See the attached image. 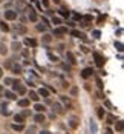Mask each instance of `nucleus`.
Segmentation results:
<instances>
[{"label":"nucleus","instance_id":"nucleus-1","mask_svg":"<svg viewBox=\"0 0 124 134\" xmlns=\"http://www.w3.org/2000/svg\"><path fill=\"white\" fill-rule=\"evenodd\" d=\"M93 59H95V63H96V66H98V68H103L104 66L106 59L100 54V52H93Z\"/></svg>","mask_w":124,"mask_h":134},{"label":"nucleus","instance_id":"nucleus-2","mask_svg":"<svg viewBox=\"0 0 124 134\" xmlns=\"http://www.w3.org/2000/svg\"><path fill=\"white\" fill-rule=\"evenodd\" d=\"M64 34H67V28H64V26H58V28L54 29V35H55V37H63Z\"/></svg>","mask_w":124,"mask_h":134},{"label":"nucleus","instance_id":"nucleus-3","mask_svg":"<svg viewBox=\"0 0 124 134\" xmlns=\"http://www.w3.org/2000/svg\"><path fill=\"white\" fill-rule=\"evenodd\" d=\"M5 19H6V20H15V19H17V12L12 11V9L5 11Z\"/></svg>","mask_w":124,"mask_h":134},{"label":"nucleus","instance_id":"nucleus-4","mask_svg":"<svg viewBox=\"0 0 124 134\" xmlns=\"http://www.w3.org/2000/svg\"><path fill=\"white\" fill-rule=\"evenodd\" d=\"M92 74H93V69H92V68H84V69L81 71V77H83V79H89Z\"/></svg>","mask_w":124,"mask_h":134},{"label":"nucleus","instance_id":"nucleus-5","mask_svg":"<svg viewBox=\"0 0 124 134\" xmlns=\"http://www.w3.org/2000/svg\"><path fill=\"white\" fill-rule=\"evenodd\" d=\"M66 59H67V62H69L70 65H75V63H77V59H75V56H74L70 51L66 52Z\"/></svg>","mask_w":124,"mask_h":134},{"label":"nucleus","instance_id":"nucleus-6","mask_svg":"<svg viewBox=\"0 0 124 134\" xmlns=\"http://www.w3.org/2000/svg\"><path fill=\"white\" fill-rule=\"evenodd\" d=\"M80 20H83V26H86V25H89L91 22H92V15H89V14H87V15H81V19H80Z\"/></svg>","mask_w":124,"mask_h":134},{"label":"nucleus","instance_id":"nucleus-7","mask_svg":"<svg viewBox=\"0 0 124 134\" xmlns=\"http://www.w3.org/2000/svg\"><path fill=\"white\" fill-rule=\"evenodd\" d=\"M70 34H72L74 37H78V39H86V35L81 31H78V29H72V31H70Z\"/></svg>","mask_w":124,"mask_h":134},{"label":"nucleus","instance_id":"nucleus-8","mask_svg":"<svg viewBox=\"0 0 124 134\" xmlns=\"http://www.w3.org/2000/svg\"><path fill=\"white\" fill-rule=\"evenodd\" d=\"M45 119H46V117H45V114H41V113H38V114L34 117V120L37 122V123H41V122H45Z\"/></svg>","mask_w":124,"mask_h":134},{"label":"nucleus","instance_id":"nucleus-9","mask_svg":"<svg viewBox=\"0 0 124 134\" xmlns=\"http://www.w3.org/2000/svg\"><path fill=\"white\" fill-rule=\"evenodd\" d=\"M37 94H38V96H41V97H49V91H48L46 88H40Z\"/></svg>","mask_w":124,"mask_h":134},{"label":"nucleus","instance_id":"nucleus-10","mask_svg":"<svg viewBox=\"0 0 124 134\" xmlns=\"http://www.w3.org/2000/svg\"><path fill=\"white\" fill-rule=\"evenodd\" d=\"M11 69H12L14 74H20L22 73V66L20 65H11Z\"/></svg>","mask_w":124,"mask_h":134},{"label":"nucleus","instance_id":"nucleus-11","mask_svg":"<svg viewBox=\"0 0 124 134\" xmlns=\"http://www.w3.org/2000/svg\"><path fill=\"white\" fill-rule=\"evenodd\" d=\"M54 111H57L58 114H63L64 110H63V106H61L60 103H54Z\"/></svg>","mask_w":124,"mask_h":134},{"label":"nucleus","instance_id":"nucleus-12","mask_svg":"<svg viewBox=\"0 0 124 134\" xmlns=\"http://www.w3.org/2000/svg\"><path fill=\"white\" fill-rule=\"evenodd\" d=\"M34 110H35V111H38V113H45L46 108H45V106H43L41 103H35V105H34Z\"/></svg>","mask_w":124,"mask_h":134},{"label":"nucleus","instance_id":"nucleus-13","mask_svg":"<svg viewBox=\"0 0 124 134\" xmlns=\"http://www.w3.org/2000/svg\"><path fill=\"white\" fill-rule=\"evenodd\" d=\"M25 45H28V46H37V42L34 39H25Z\"/></svg>","mask_w":124,"mask_h":134},{"label":"nucleus","instance_id":"nucleus-14","mask_svg":"<svg viewBox=\"0 0 124 134\" xmlns=\"http://www.w3.org/2000/svg\"><path fill=\"white\" fill-rule=\"evenodd\" d=\"M5 97H6L8 100H14V99H15V93H12V91H6V93H5Z\"/></svg>","mask_w":124,"mask_h":134},{"label":"nucleus","instance_id":"nucleus-15","mask_svg":"<svg viewBox=\"0 0 124 134\" xmlns=\"http://www.w3.org/2000/svg\"><path fill=\"white\" fill-rule=\"evenodd\" d=\"M69 127L70 128H77L78 127V119L77 117H72V119H70V122H69Z\"/></svg>","mask_w":124,"mask_h":134},{"label":"nucleus","instance_id":"nucleus-16","mask_svg":"<svg viewBox=\"0 0 124 134\" xmlns=\"http://www.w3.org/2000/svg\"><path fill=\"white\" fill-rule=\"evenodd\" d=\"M0 29H2L3 32H8V31H9V26H8L6 22H0Z\"/></svg>","mask_w":124,"mask_h":134},{"label":"nucleus","instance_id":"nucleus-17","mask_svg":"<svg viewBox=\"0 0 124 134\" xmlns=\"http://www.w3.org/2000/svg\"><path fill=\"white\" fill-rule=\"evenodd\" d=\"M29 20L31 22H37V14H35V11L31 8V12H29Z\"/></svg>","mask_w":124,"mask_h":134},{"label":"nucleus","instance_id":"nucleus-18","mask_svg":"<svg viewBox=\"0 0 124 134\" xmlns=\"http://www.w3.org/2000/svg\"><path fill=\"white\" fill-rule=\"evenodd\" d=\"M11 48H12L14 51H19V49L22 48V43H20V42H12V45H11Z\"/></svg>","mask_w":124,"mask_h":134},{"label":"nucleus","instance_id":"nucleus-19","mask_svg":"<svg viewBox=\"0 0 124 134\" xmlns=\"http://www.w3.org/2000/svg\"><path fill=\"white\" fill-rule=\"evenodd\" d=\"M19 105L23 106V108H26V106L29 105V99H20V100H19Z\"/></svg>","mask_w":124,"mask_h":134},{"label":"nucleus","instance_id":"nucleus-20","mask_svg":"<svg viewBox=\"0 0 124 134\" xmlns=\"http://www.w3.org/2000/svg\"><path fill=\"white\" fill-rule=\"evenodd\" d=\"M23 128H25L23 123H14V125H12V130H14V131H22Z\"/></svg>","mask_w":124,"mask_h":134},{"label":"nucleus","instance_id":"nucleus-21","mask_svg":"<svg viewBox=\"0 0 124 134\" xmlns=\"http://www.w3.org/2000/svg\"><path fill=\"white\" fill-rule=\"evenodd\" d=\"M14 122H17V123H23V122H25V117H22L20 114H15V116H14Z\"/></svg>","mask_w":124,"mask_h":134},{"label":"nucleus","instance_id":"nucleus-22","mask_svg":"<svg viewBox=\"0 0 124 134\" xmlns=\"http://www.w3.org/2000/svg\"><path fill=\"white\" fill-rule=\"evenodd\" d=\"M58 12H60V15H63V17H69V15H70V12L66 9V8H61Z\"/></svg>","mask_w":124,"mask_h":134},{"label":"nucleus","instance_id":"nucleus-23","mask_svg":"<svg viewBox=\"0 0 124 134\" xmlns=\"http://www.w3.org/2000/svg\"><path fill=\"white\" fill-rule=\"evenodd\" d=\"M2 116H6V117H8V116H11V111L6 108V105H3V108H2Z\"/></svg>","mask_w":124,"mask_h":134},{"label":"nucleus","instance_id":"nucleus-24","mask_svg":"<svg viewBox=\"0 0 124 134\" xmlns=\"http://www.w3.org/2000/svg\"><path fill=\"white\" fill-rule=\"evenodd\" d=\"M29 97H31L34 102H37V100H38V94L35 93V91H31V93H29Z\"/></svg>","mask_w":124,"mask_h":134},{"label":"nucleus","instance_id":"nucleus-25","mask_svg":"<svg viewBox=\"0 0 124 134\" xmlns=\"http://www.w3.org/2000/svg\"><path fill=\"white\" fill-rule=\"evenodd\" d=\"M123 128H124L123 120H118V122H117V131H123Z\"/></svg>","mask_w":124,"mask_h":134},{"label":"nucleus","instance_id":"nucleus-26","mask_svg":"<svg viewBox=\"0 0 124 134\" xmlns=\"http://www.w3.org/2000/svg\"><path fill=\"white\" fill-rule=\"evenodd\" d=\"M96 130H98V128H96V123L91 122V131H92V134H96Z\"/></svg>","mask_w":124,"mask_h":134},{"label":"nucleus","instance_id":"nucleus-27","mask_svg":"<svg viewBox=\"0 0 124 134\" xmlns=\"http://www.w3.org/2000/svg\"><path fill=\"white\" fill-rule=\"evenodd\" d=\"M104 20H106V15H103V14H101V15L98 17V19H96V23H98V25H104V23H103Z\"/></svg>","mask_w":124,"mask_h":134},{"label":"nucleus","instance_id":"nucleus-28","mask_svg":"<svg viewBox=\"0 0 124 134\" xmlns=\"http://www.w3.org/2000/svg\"><path fill=\"white\" fill-rule=\"evenodd\" d=\"M48 57H49V60H51V62H57V60H58V57H57V56H54L52 52H48Z\"/></svg>","mask_w":124,"mask_h":134},{"label":"nucleus","instance_id":"nucleus-29","mask_svg":"<svg viewBox=\"0 0 124 134\" xmlns=\"http://www.w3.org/2000/svg\"><path fill=\"white\" fill-rule=\"evenodd\" d=\"M6 51H8L6 46H5L3 43H0V54H3V56H5V54H6Z\"/></svg>","mask_w":124,"mask_h":134},{"label":"nucleus","instance_id":"nucleus-30","mask_svg":"<svg viewBox=\"0 0 124 134\" xmlns=\"http://www.w3.org/2000/svg\"><path fill=\"white\" fill-rule=\"evenodd\" d=\"M61 102H63L64 105H67V106H70V102H69V99L66 96H61Z\"/></svg>","mask_w":124,"mask_h":134},{"label":"nucleus","instance_id":"nucleus-31","mask_svg":"<svg viewBox=\"0 0 124 134\" xmlns=\"http://www.w3.org/2000/svg\"><path fill=\"white\" fill-rule=\"evenodd\" d=\"M96 114H98V117H100V119H103V117H104V108H98Z\"/></svg>","mask_w":124,"mask_h":134},{"label":"nucleus","instance_id":"nucleus-32","mask_svg":"<svg viewBox=\"0 0 124 134\" xmlns=\"http://www.w3.org/2000/svg\"><path fill=\"white\" fill-rule=\"evenodd\" d=\"M15 29L19 31V32H22V34L26 32V28H25V26H19V25H17V26H15Z\"/></svg>","mask_w":124,"mask_h":134},{"label":"nucleus","instance_id":"nucleus-33","mask_svg":"<svg viewBox=\"0 0 124 134\" xmlns=\"http://www.w3.org/2000/svg\"><path fill=\"white\" fill-rule=\"evenodd\" d=\"M20 116H22V117H28V116H31V111L29 110H23Z\"/></svg>","mask_w":124,"mask_h":134},{"label":"nucleus","instance_id":"nucleus-34","mask_svg":"<svg viewBox=\"0 0 124 134\" xmlns=\"http://www.w3.org/2000/svg\"><path fill=\"white\" fill-rule=\"evenodd\" d=\"M35 131H37V130H35V127H31V128L26 130V134H35Z\"/></svg>","mask_w":124,"mask_h":134},{"label":"nucleus","instance_id":"nucleus-35","mask_svg":"<svg viewBox=\"0 0 124 134\" xmlns=\"http://www.w3.org/2000/svg\"><path fill=\"white\" fill-rule=\"evenodd\" d=\"M115 48H117L118 51H123V43L121 42H115Z\"/></svg>","mask_w":124,"mask_h":134},{"label":"nucleus","instance_id":"nucleus-36","mask_svg":"<svg viewBox=\"0 0 124 134\" xmlns=\"http://www.w3.org/2000/svg\"><path fill=\"white\" fill-rule=\"evenodd\" d=\"M17 91H19V94H22V96H23V94L26 93V89H25V86H22V85H20L19 88H17Z\"/></svg>","mask_w":124,"mask_h":134},{"label":"nucleus","instance_id":"nucleus-37","mask_svg":"<svg viewBox=\"0 0 124 134\" xmlns=\"http://www.w3.org/2000/svg\"><path fill=\"white\" fill-rule=\"evenodd\" d=\"M92 35H93V37H95V39H100V35H101V32H100L98 29H95V31L92 32Z\"/></svg>","mask_w":124,"mask_h":134},{"label":"nucleus","instance_id":"nucleus-38","mask_svg":"<svg viewBox=\"0 0 124 134\" xmlns=\"http://www.w3.org/2000/svg\"><path fill=\"white\" fill-rule=\"evenodd\" d=\"M52 23H54V25H60V23H61V20L58 19V17H52Z\"/></svg>","mask_w":124,"mask_h":134},{"label":"nucleus","instance_id":"nucleus-39","mask_svg":"<svg viewBox=\"0 0 124 134\" xmlns=\"http://www.w3.org/2000/svg\"><path fill=\"white\" fill-rule=\"evenodd\" d=\"M52 40V37H51V35H45V37H43V42H45V43H49Z\"/></svg>","mask_w":124,"mask_h":134},{"label":"nucleus","instance_id":"nucleus-40","mask_svg":"<svg viewBox=\"0 0 124 134\" xmlns=\"http://www.w3.org/2000/svg\"><path fill=\"white\" fill-rule=\"evenodd\" d=\"M37 29L38 31H46V25H37Z\"/></svg>","mask_w":124,"mask_h":134},{"label":"nucleus","instance_id":"nucleus-41","mask_svg":"<svg viewBox=\"0 0 124 134\" xmlns=\"http://www.w3.org/2000/svg\"><path fill=\"white\" fill-rule=\"evenodd\" d=\"M115 122V117L113 116H107V123H113Z\"/></svg>","mask_w":124,"mask_h":134},{"label":"nucleus","instance_id":"nucleus-42","mask_svg":"<svg viewBox=\"0 0 124 134\" xmlns=\"http://www.w3.org/2000/svg\"><path fill=\"white\" fill-rule=\"evenodd\" d=\"M104 105L107 106V108H113V105H112V103H110L109 100H104Z\"/></svg>","mask_w":124,"mask_h":134},{"label":"nucleus","instance_id":"nucleus-43","mask_svg":"<svg viewBox=\"0 0 124 134\" xmlns=\"http://www.w3.org/2000/svg\"><path fill=\"white\" fill-rule=\"evenodd\" d=\"M5 85H12V79H5Z\"/></svg>","mask_w":124,"mask_h":134},{"label":"nucleus","instance_id":"nucleus-44","mask_svg":"<svg viewBox=\"0 0 124 134\" xmlns=\"http://www.w3.org/2000/svg\"><path fill=\"white\" fill-rule=\"evenodd\" d=\"M96 85H98V88H103V82H101V79H96Z\"/></svg>","mask_w":124,"mask_h":134},{"label":"nucleus","instance_id":"nucleus-45","mask_svg":"<svg viewBox=\"0 0 124 134\" xmlns=\"http://www.w3.org/2000/svg\"><path fill=\"white\" fill-rule=\"evenodd\" d=\"M74 19H77V20H80V19H81V14H77V12H75V14H74Z\"/></svg>","mask_w":124,"mask_h":134},{"label":"nucleus","instance_id":"nucleus-46","mask_svg":"<svg viewBox=\"0 0 124 134\" xmlns=\"http://www.w3.org/2000/svg\"><path fill=\"white\" fill-rule=\"evenodd\" d=\"M41 5L43 6H49V2H48V0H41Z\"/></svg>","mask_w":124,"mask_h":134},{"label":"nucleus","instance_id":"nucleus-47","mask_svg":"<svg viewBox=\"0 0 124 134\" xmlns=\"http://www.w3.org/2000/svg\"><path fill=\"white\" fill-rule=\"evenodd\" d=\"M106 134H113V131L110 128H106Z\"/></svg>","mask_w":124,"mask_h":134},{"label":"nucleus","instance_id":"nucleus-48","mask_svg":"<svg viewBox=\"0 0 124 134\" xmlns=\"http://www.w3.org/2000/svg\"><path fill=\"white\" fill-rule=\"evenodd\" d=\"M5 66L6 68H11V62H5Z\"/></svg>","mask_w":124,"mask_h":134},{"label":"nucleus","instance_id":"nucleus-49","mask_svg":"<svg viewBox=\"0 0 124 134\" xmlns=\"http://www.w3.org/2000/svg\"><path fill=\"white\" fill-rule=\"evenodd\" d=\"M40 134H51L49 131H40Z\"/></svg>","mask_w":124,"mask_h":134},{"label":"nucleus","instance_id":"nucleus-50","mask_svg":"<svg viewBox=\"0 0 124 134\" xmlns=\"http://www.w3.org/2000/svg\"><path fill=\"white\" fill-rule=\"evenodd\" d=\"M2 76H3V69L0 68V79H2Z\"/></svg>","mask_w":124,"mask_h":134},{"label":"nucleus","instance_id":"nucleus-51","mask_svg":"<svg viewBox=\"0 0 124 134\" xmlns=\"http://www.w3.org/2000/svg\"><path fill=\"white\" fill-rule=\"evenodd\" d=\"M2 91H3V86H2V85H0V93H2Z\"/></svg>","mask_w":124,"mask_h":134},{"label":"nucleus","instance_id":"nucleus-52","mask_svg":"<svg viewBox=\"0 0 124 134\" xmlns=\"http://www.w3.org/2000/svg\"><path fill=\"white\" fill-rule=\"evenodd\" d=\"M54 2H55V3H60V0H54Z\"/></svg>","mask_w":124,"mask_h":134}]
</instances>
